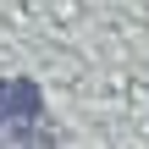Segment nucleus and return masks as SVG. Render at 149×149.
Returning a JSON list of instances; mask_svg holds the SVG:
<instances>
[{
  "mask_svg": "<svg viewBox=\"0 0 149 149\" xmlns=\"http://www.w3.org/2000/svg\"><path fill=\"white\" fill-rule=\"evenodd\" d=\"M33 116H44V100H39V88H33L28 77H11V83H0V138H6V133H22Z\"/></svg>",
  "mask_w": 149,
  "mask_h": 149,
  "instance_id": "nucleus-1",
  "label": "nucleus"
}]
</instances>
